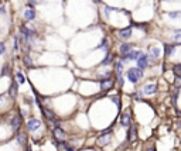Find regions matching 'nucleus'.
<instances>
[{
	"label": "nucleus",
	"mask_w": 181,
	"mask_h": 151,
	"mask_svg": "<svg viewBox=\"0 0 181 151\" xmlns=\"http://www.w3.org/2000/svg\"><path fill=\"white\" fill-rule=\"evenodd\" d=\"M164 1H166V0H164Z\"/></svg>",
	"instance_id": "obj_33"
},
{
	"label": "nucleus",
	"mask_w": 181,
	"mask_h": 151,
	"mask_svg": "<svg viewBox=\"0 0 181 151\" xmlns=\"http://www.w3.org/2000/svg\"><path fill=\"white\" fill-rule=\"evenodd\" d=\"M41 126V121L38 119H30L27 121V129L30 130V131H37Z\"/></svg>",
	"instance_id": "obj_5"
},
{
	"label": "nucleus",
	"mask_w": 181,
	"mask_h": 151,
	"mask_svg": "<svg viewBox=\"0 0 181 151\" xmlns=\"http://www.w3.org/2000/svg\"><path fill=\"white\" fill-rule=\"evenodd\" d=\"M130 121H132V116H130V113L127 112V113H123L122 116H120V124L125 127L130 126Z\"/></svg>",
	"instance_id": "obj_12"
},
{
	"label": "nucleus",
	"mask_w": 181,
	"mask_h": 151,
	"mask_svg": "<svg viewBox=\"0 0 181 151\" xmlns=\"http://www.w3.org/2000/svg\"><path fill=\"white\" fill-rule=\"evenodd\" d=\"M17 143L20 145H27V134L26 133H17Z\"/></svg>",
	"instance_id": "obj_16"
},
{
	"label": "nucleus",
	"mask_w": 181,
	"mask_h": 151,
	"mask_svg": "<svg viewBox=\"0 0 181 151\" xmlns=\"http://www.w3.org/2000/svg\"><path fill=\"white\" fill-rule=\"evenodd\" d=\"M98 50H108V48H109V45H108V40H106V38H104V40H102V41H101V44L98 45L96 47Z\"/></svg>",
	"instance_id": "obj_21"
},
{
	"label": "nucleus",
	"mask_w": 181,
	"mask_h": 151,
	"mask_svg": "<svg viewBox=\"0 0 181 151\" xmlns=\"http://www.w3.org/2000/svg\"><path fill=\"white\" fill-rule=\"evenodd\" d=\"M6 52V45H4V43H0V55H3Z\"/></svg>",
	"instance_id": "obj_27"
},
{
	"label": "nucleus",
	"mask_w": 181,
	"mask_h": 151,
	"mask_svg": "<svg viewBox=\"0 0 181 151\" xmlns=\"http://www.w3.org/2000/svg\"><path fill=\"white\" fill-rule=\"evenodd\" d=\"M19 93V89H17V82L16 81H12V85H10V88H9V95H10V98H16Z\"/></svg>",
	"instance_id": "obj_14"
},
{
	"label": "nucleus",
	"mask_w": 181,
	"mask_h": 151,
	"mask_svg": "<svg viewBox=\"0 0 181 151\" xmlns=\"http://www.w3.org/2000/svg\"><path fill=\"white\" fill-rule=\"evenodd\" d=\"M41 110H43V114H44L47 119L50 120V121H52L54 124H55V127H57V124H58V121H57V119H55V114L52 113L51 110H48V109H45V107L41 106Z\"/></svg>",
	"instance_id": "obj_8"
},
{
	"label": "nucleus",
	"mask_w": 181,
	"mask_h": 151,
	"mask_svg": "<svg viewBox=\"0 0 181 151\" xmlns=\"http://www.w3.org/2000/svg\"><path fill=\"white\" fill-rule=\"evenodd\" d=\"M27 151H31V150H30V148H28V150H27Z\"/></svg>",
	"instance_id": "obj_32"
},
{
	"label": "nucleus",
	"mask_w": 181,
	"mask_h": 151,
	"mask_svg": "<svg viewBox=\"0 0 181 151\" xmlns=\"http://www.w3.org/2000/svg\"><path fill=\"white\" fill-rule=\"evenodd\" d=\"M156 90H157V85L156 83H147L143 88V92L146 95H153V93H156Z\"/></svg>",
	"instance_id": "obj_11"
},
{
	"label": "nucleus",
	"mask_w": 181,
	"mask_h": 151,
	"mask_svg": "<svg viewBox=\"0 0 181 151\" xmlns=\"http://www.w3.org/2000/svg\"><path fill=\"white\" fill-rule=\"evenodd\" d=\"M117 37L120 40H129L132 37V27H126V28H120L117 31Z\"/></svg>",
	"instance_id": "obj_4"
},
{
	"label": "nucleus",
	"mask_w": 181,
	"mask_h": 151,
	"mask_svg": "<svg viewBox=\"0 0 181 151\" xmlns=\"http://www.w3.org/2000/svg\"><path fill=\"white\" fill-rule=\"evenodd\" d=\"M127 140L130 143H133V141L137 140V127L136 126H130L129 133H127Z\"/></svg>",
	"instance_id": "obj_10"
},
{
	"label": "nucleus",
	"mask_w": 181,
	"mask_h": 151,
	"mask_svg": "<svg viewBox=\"0 0 181 151\" xmlns=\"http://www.w3.org/2000/svg\"><path fill=\"white\" fill-rule=\"evenodd\" d=\"M117 83H119V86H123V78L122 76H117Z\"/></svg>",
	"instance_id": "obj_30"
},
{
	"label": "nucleus",
	"mask_w": 181,
	"mask_h": 151,
	"mask_svg": "<svg viewBox=\"0 0 181 151\" xmlns=\"http://www.w3.org/2000/svg\"><path fill=\"white\" fill-rule=\"evenodd\" d=\"M10 126H12V130H13V131H19V129L21 127V116H20V114H16L13 119H12Z\"/></svg>",
	"instance_id": "obj_6"
},
{
	"label": "nucleus",
	"mask_w": 181,
	"mask_h": 151,
	"mask_svg": "<svg viewBox=\"0 0 181 151\" xmlns=\"http://www.w3.org/2000/svg\"><path fill=\"white\" fill-rule=\"evenodd\" d=\"M122 74H123V62L119 59V61L116 62V75L122 76Z\"/></svg>",
	"instance_id": "obj_20"
},
{
	"label": "nucleus",
	"mask_w": 181,
	"mask_h": 151,
	"mask_svg": "<svg viewBox=\"0 0 181 151\" xmlns=\"http://www.w3.org/2000/svg\"><path fill=\"white\" fill-rule=\"evenodd\" d=\"M159 57H160V50H159V48H156V47H151V48H150L149 59H150V58L156 59V58H159Z\"/></svg>",
	"instance_id": "obj_18"
},
{
	"label": "nucleus",
	"mask_w": 181,
	"mask_h": 151,
	"mask_svg": "<svg viewBox=\"0 0 181 151\" xmlns=\"http://www.w3.org/2000/svg\"><path fill=\"white\" fill-rule=\"evenodd\" d=\"M146 151H156V150H154V148H153V147H150V148H147V150H146Z\"/></svg>",
	"instance_id": "obj_31"
},
{
	"label": "nucleus",
	"mask_w": 181,
	"mask_h": 151,
	"mask_svg": "<svg viewBox=\"0 0 181 151\" xmlns=\"http://www.w3.org/2000/svg\"><path fill=\"white\" fill-rule=\"evenodd\" d=\"M168 14V17H170V19H180V16H181V12H178V10H177V12H170V13H167Z\"/></svg>",
	"instance_id": "obj_24"
},
{
	"label": "nucleus",
	"mask_w": 181,
	"mask_h": 151,
	"mask_svg": "<svg viewBox=\"0 0 181 151\" xmlns=\"http://www.w3.org/2000/svg\"><path fill=\"white\" fill-rule=\"evenodd\" d=\"M99 85H101V89H102V90H109V89L113 88V79H110V78L102 79V81L99 82Z\"/></svg>",
	"instance_id": "obj_9"
},
{
	"label": "nucleus",
	"mask_w": 181,
	"mask_h": 151,
	"mask_svg": "<svg viewBox=\"0 0 181 151\" xmlns=\"http://www.w3.org/2000/svg\"><path fill=\"white\" fill-rule=\"evenodd\" d=\"M9 65H4V68H3V72H1V76H4V75H7V72H9Z\"/></svg>",
	"instance_id": "obj_29"
},
{
	"label": "nucleus",
	"mask_w": 181,
	"mask_h": 151,
	"mask_svg": "<svg viewBox=\"0 0 181 151\" xmlns=\"http://www.w3.org/2000/svg\"><path fill=\"white\" fill-rule=\"evenodd\" d=\"M136 62H137V68H140V69H146L147 66H149V55L147 54H140V57L136 59Z\"/></svg>",
	"instance_id": "obj_2"
},
{
	"label": "nucleus",
	"mask_w": 181,
	"mask_h": 151,
	"mask_svg": "<svg viewBox=\"0 0 181 151\" xmlns=\"http://www.w3.org/2000/svg\"><path fill=\"white\" fill-rule=\"evenodd\" d=\"M23 61H24V64H26V65H28V66H30V65H33L30 57H24V59H23Z\"/></svg>",
	"instance_id": "obj_28"
},
{
	"label": "nucleus",
	"mask_w": 181,
	"mask_h": 151,
	"mask_svg": "<svg viewBox=\"0 0 181 151\" xmlns=\"http://www.w3.org/2000/svg\"><path fill=\"white\" fill-rule=\"evenodd\" d=\"M178 90H180V89L177 88L174 90V93H173V103H175V102H177V99H178Z\"/></svg>",
	"instance_id": "obj_26"
},
{
	"label": "nucleus",
	"mask_w": 181,
	"mask_h": 151,
	"mask_svg": "<svg viewBox=\"0 0 181 151\" xmlns=\"http://www.w3.org/2000/svg\"><path fill=\"white\" fill-rule=\"evenodd\" d=\"M16 78H17V82H19V83H21V85L26 82V78H24V75H23L20 71H19V72H16Z\"/></svg>",
	"instance_id": "obj_23"
},
{
	"label": "nucleus",
	"mask_w": 181,
	"mask_h": 151,
	"mask_svg": "<svg viewBox=\"0 0 181 151\" xmlns=\"http://www.w3.org/2000/svg\"><path fill=\"white\" fill-rule=\"evenodd\" d=\"M173 71H174L175 76H180L181 78V64H175L174 66H173Z\"/></svg>",
	"instance_id": "obj_22"
},
{
	"label": "nucleus",
	"mask_w": 181,
	"mask_h": 151,
	"mask_svg": "<svg viewBox=\"0 0 181 151\" xmlns=\"http://www.w3.org/2000/svg\"><path fill=\"white\" fill-rule=\"evenodd\" d=\"M35 19V12H34V9H28L24 12V20L27 21H31V20Z\"/></svg>",
	"instance_id": "obj_17"
},
{
	"label": "nucleus",
	"mask_w": 181,
	"mask_h": 151,
	"mask_svg": "<svg viewBox=\"0 0 181 151\" xmlns=\"http://www.w3.org/2000/svg\"><path fill=\"white\" fill-rule=\"evenodd\" d=\"M112 100L115 102V105L117 106V109H120V99H119V96H112Z\"/></svg>",
	"instance_id": "obj_25"
},
{
	"label": "nucleus",
	"mask_w": 181,
	"mask_h": 151,
	"mask_svg": "<svg viewBox=\"0 0 181 151\" xmlns=\"http://www.w3.org/2000/svg\"><path fill=\"white\" fill-rule=\"evenodd\" d=\"M133 50V47H132V44H127V43H125V44H122L120 47H119V52H120V55H126V54H129L130 51Z\"/></svg>",
	"instance_id": "obj_13"
},
{
	"label": "nucleus",
	"mask_w": 181,
	"mask_h": 151,
	"mask_svg": "<svg viewBox=\"0 0 181 151\" xmlns=\"http://www.w3.org/2000/svg\"><path fill=\"white\" fill-rule=\"evenodd\" d=\"M110 140H112V134L110 133H106V134H101L99 137H98V144L99 145H108L110 143Z\"/></svg>",
	"instance_id": "obj_7"
},
{
	"label": "nucleus",
	"mask_w": 181,
	"mask_h": 151,
	"mask_svg": "<svg viewBox=\"0 0 181 151\" xmlns=\"http://www.w3.org/2000/svg\"><path fill=\"white\" fill-rule=\"evenodd\" d=\"M52 136H54V139L57 140V141H65V139H67V134H65V131L62 130V129H59L58 126L52 130Z\"/></svg>",
	"instance_id": "obj_3"
},
{
	"label": "nucleus",
	"mask_w": 181,
	"mask_h": 151,
	"mask_svg": "<svg viewBox=\"0 0 181 151\" xmlns=\"http://www.w3.org/2000/svg\"><path fill=\"white\" fill-rule=\"evenodd\" d=\"M126 75H127V79L132 83H137V81L143 78V71L140 68H130Z\"/></svg>",
	"instance_id": "obj_1"
},
{
	"label": "nucleus",
	"mask_w": 181,
	"mask_h": 151,
	"mask_svg": "<svg viewBox=\"0 0 181 151\" xmlns=\"http://www.w3.org/2000/svg\"><path fill=\"white\" fill-rule=\"evenodd\" d=\"M113 54H112V52H109V54H108V55H106V58H105L104 61H102V64H101V65H109V64H112L113 62Z\"/></svg>",
	"instance_id": "obj_19"
},
{
	"label": "nucleus",
	"mask_w": 181,
	"mask_h": 151,
	"mask_svg": "<svg viewBox=\"0 0 181 151\" xmlns=\"http://www.w3.org/2000/svg\"><path fill=\"white\" fill-rule=\"evenodd\" d=\"M175 51V45L174 44H164V54L170 57V55H173Z\"/></svg>",
	"instance_id": "obj_15"
}]
</instances>
